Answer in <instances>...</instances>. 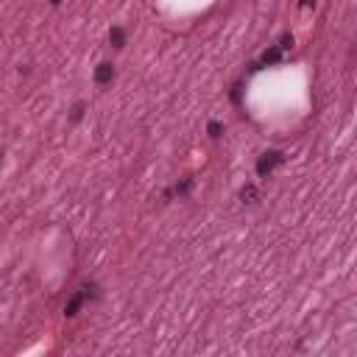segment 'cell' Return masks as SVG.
Masks as SVG:
<instances>
[{"instance_id":"8992f818","label":"cell","mask_w":357,"mask_h":357,"mask_svg":"<svg viewBox=\"0 0 357 357\" xmlns=\"http://www.w3.org/2000/svg\"><path fill=\"white\" fill-rule=\"evenodd\" d=\"M109 42H112V48H123V45H126V31L114 25V28L109 31Z\"/></svg>"},{"instance_id":"30bf717a","label":"cell","mask_w":357,"mask_h":357,"mask_svg":"<svg viewBox=\"0 0 357 357\" xmlns=\"http://www.w3.org/2000/svg\"><path fill=\"white\" fill-rule=\"evenodd\" d=\"M276 48L279 50H290V48H293V36H290V33H282V39H279Z\"/></svg>"},{"instance_id":"5bb4252c","label":"cell","mask_w":357,"mask_h":357,"mask_svg":"<svg viewBox=\"0 0 357 357\" xmlns=\"http://www.w3.org/2000/svg\"><path fill=\"white\" fill-rule=\"evenodd\" d=\"M0 159H3V154H0Z\"/></svg>"},{"instance_id":"7a4b0ae2","label":"cell","mask_w":357,"mask_h":357,"mask_svg":"<svg viewBox=\"0 0 357 357\" xmlns=\"http://www.w3.org/2000/svg\"><path fill=\"white\" fill-rule=\"evenodd\" d=\"M112 81H114V67H112L109 62H100V65L95 67V84L106 87V84H112Z\"/></svg>"},{"instance_id":"ba28073f","label":"cell","mask_w":357,"mask_h":357,"mask_svg":"<svg viewBox=\"0 0 357 357\" xmlns=\"http://www.w3.org/2000/svg\"><path fill=\"white\" fill-rule=\"evenodd\" d=\"M190 187H193V178H181V181L176 184V195H187Z\"/></svg>"},{"instance_id":"6da1fadb","label":"cell","mask_w":357,"mask_h":357,"mask_svg":"<svg viewBox=\"0 0 357 357\" xmlns=\"http://www.w3.org/2000/svg\"><path fill=\"white\" fill-rule=\"evenodd\" d=\"M282 162H285V154H282V151H265V154L257 159V176H262V178L271 176V170L276 165H282Z\"/></svg>"},{"instance_id":"9c48e42d","label":"cell","mask_w":357,"mask_h":357,"mask_svg":"<svg viewBox=\"0 0 357 357\" xmlns=\"http://www.w3.org/2000/svg\"><path fill=\"white\" fill-rule=\"evenodd\" d=\"M81 117H84V103L78 100L76 106H73V112H70V120H73V123H78Z\"/></svg>"},{"instance_id":"277c9868","label":"cell","mask_w":357,"mask_h":357,"mask_svg":"<svg viewBox=\"0 0 357 357\" xmlns=\"http://www.w3.org/2000/svg\"><path fill=\"white\" fill-rule=\"evenodd\" d=\"M276 62H282V50H279V48H268L265 53H262V59H260V67L262 65H276Z\"/></svg>"},{"instance_id":"3957f363","label":"cell","mask_w":357,"mask_h":357,"mask_svg":"<svg viewBox=\"0 0 357 357\" xmlns=\"http://www.w3.org/2000/svg\"><path fill=\"white\" fill-rule=\"evenodd\" d=\"M84 301H87V299H84V293L78 290L76 296H73V299H70V301L65 304V315H67V318H73V315H78V310L84 307Z\"/></svg>"},{"instance_id":"52a82bcc","label":"cell","mask_w":357,"mask_h":357,"mask_svg":"<svg viewBox=\"0 0 357 357\" xmlns=\"http://www.w3.org/2000/svg\"><path fill=\"white\" fill-rule=\"evenodd\" d=\"M207 131H210V137H212V140H218V137L223 134V123L210 120V123H207Z\"/></svg>"},{"instance_id":"4fadbf2b","label":"cell","mask_w":357,"mask_h":357,"mask_svg":"<svg viewBox=\"0 0 357 357\" xmlns=\"http://www.w3.org/2000/svg\"><path fill=\"white\" fill-rule=\"evenodd\" d=\"M50 3H53V6H59V3H62V0H50Z\"/></svg>"},{"instance_id":"5b68a950","label":"cell","mask_w":357,"mask_h":357,"mask_svg":"<svg viewBox=\"0 0 357 357\" xmlns=\"http://www.w3.org/2000/svg\"><path fill=\"white\" fill-rule=\"evenodd\" d=\"M257 198H260V193H257L254 184H245V187L240 190V201H243V204H257Z\"/></svg>"},{"instance_id":"8fae6325","label":"cell","mask_w":357,"mask_h":357,"mask_svg":"<svg viewBox=\"0 0 357 357\" xmlns=\"http://www.w3.org/2000/svg\"><path fill=\"white\" fill-rule=\"evenodd\" d=\"M240 100H243V84L237 81V84L232 87V103H240Z\"/></svg>"},{"instance_id":"7c38bea8","label":"cell","mask_w":357,"mask_h":357,"mask_svg":"<svg viewBox=\"0 0 357 357\" xmlns=\"http://www.w3.org/2000/svg\"><path fill=\"white\" fill-rule=\"evenodd\" d=\"M312 3H315V0H299V6H301V9H307V6H312Z\"/></svg>"}]
</instances>
